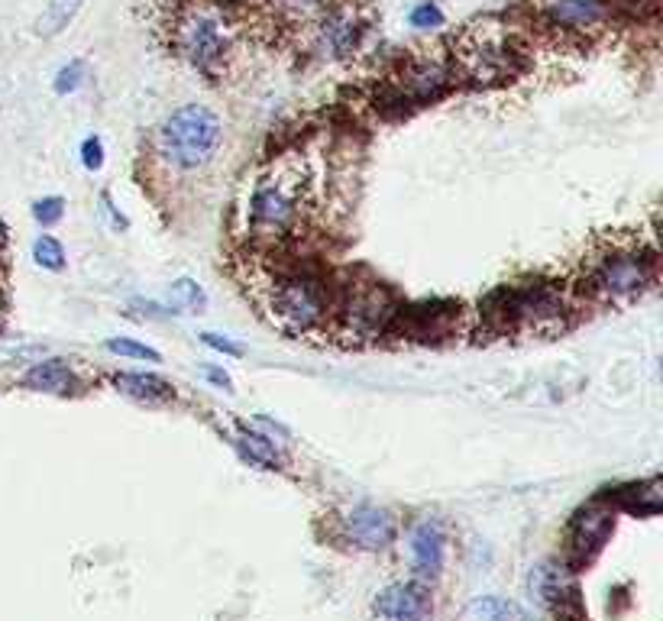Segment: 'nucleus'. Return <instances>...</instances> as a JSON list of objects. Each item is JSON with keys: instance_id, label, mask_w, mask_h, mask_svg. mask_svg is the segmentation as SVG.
Listing matches in <instances>:
<instances>
[{"instance_id": "f257e3e1", "label": "nucleus", "mask_w": 663, "mask_h": 621, "mask_svg": "<svg viewBox=\"0 0 663 621\" xmlns=\"http://www.w3.org/2000/svg\"><path fill=\"white\" fill-rule=\"evenodd\" d=\"M317 204V172L305 153H285L262 169L246 198V233L259 246L295 240Z\"/></svg>"}, {"instance_id": "f03ea898", "label": "nucleus", "mask_w": 663, "mask_h": 621, "mask_svg": "<svg viewBox=\"0 0 663 621\" xmlns=\"http://www.w3.org/2000/svg\"><path fill=\"white\" fill-rule=\"evenodd\" d=\"M579 298L573 285L557 279H524L515 285H502L486 298L482 317L495 334L515 337H557L573 324Z\"/></svg>"}, {"instance_id": "7ed1b4c3", "label": "nucleus", "mask_w": 663, "mask_h": 621, "mask_svg": "<svg viewBox=\"0 0 663 621\" xmlns=\"http://www.w3.org/2000/svg\"><path fill=\"white\" fill-rule=\"evenodd\" d=\"M657 282V250L638 237H605L579 269V282L573 285L579 298L592 305L625 308L641 301Z\"/></svg>"}, {"instance_id": "20e7f679", "label": "nucleus", "mask_w": 663, "mask_h": 621, "mask_svg": "<svg viewBox=\"0 0 663 621\" xmlns=\"http://www.w3.org/2000/svg\"><path fill=\"white\" fill-rule=\"evenodd\" d=\"M256 305L272 327L288 337H308L330 324V285L311 269H275L262 272L253 285Z\"/></svg>"}, {"instance_id": "39448f33", "label": "nucleus", "mask_w": 663, "mask_h": 621, "mask_svg": "<svg viewBox=\"0 0 663 621\" xmlns=\"http://www.w3.org/2000/svg\"><path fill=\"white\" fill-rule=\"evenodd\" d=\"M528 68V55L508 30L495 23H476L457 39L453 72L476 88H499L515 81Z\"/></svg>"}, {"instance_id": "423d86ee", "label": "nucleus", "mask_w": 663, "mask_h": 621, "mask_svg": "<svg viewBox=\"0 0 663 621\" xmlns=\"http://www.w3.org/2000/svg\"><path fill=\"white\" fill-rule=\"evenodd\" d=\"M159 156L175 172H201L211 165L220 143H224V123L211 107L188 104L175 110L159 127Z\"/></svg>"}, {"instance_id": "0eeeda50", "label": "nucleus", "mask_w": 663, "mask_h": 621, "mask_svg": "<svg viewBox=\"0 0 663 621\" xmlns=\"http://www.w3.org/2000/svg\"><path fill=\"white\" fill-rule=\"evenodd\" d=\"M398 305L392 292L376 279L350 282L343 295L330 308V321H334L337 334L347 343H376L379 337L392 334Z\"/></svg>"}, {"instance_id": "6e6552de", "label": "nucleus", "mask_w": 663, "mask_h": 621, "mask_svg": "<svg viewBox=\"0 0 663 621\" xmlns=\"http://www.w3.org/2000/svg\"><path fill=\"white\" fill-rule=\"evenodd\" d=\"M453 81V68H447L437 59H411L402 65V72H395L379 91V101L385 107H421L437 98H444Z\"/></svg>"}, {"instance_id": "1a4fd4ad", "label": "nucleus", "mask_w": 663, "mask_h": 621, "mask_svg": "<svg viewBox=\"0 0 663 621\" xmlns=\"http://www.w3.org/2000/svg\"><path fill=\"white\" fill-rule=\"evenodd\" d=\"M178 52L204 75H214L230 55V30L211 10H195L178 23Z\"/></svg>"}, {"instance_id": "9d476101", "label": "nucleus", "mask_w": 663, "mask_h": 621, "mask_svg": "<svg viewBox=\"0 0 663 621\" xmlns=\"http://www.w3.org/2000/svg\"><path fill=\"white\" fill-rule=\"evenodd\" d=\"M615 531V508L605 502H592L586 508H579L570 521V531H566V560L570 567H589L596 560L599 550L609 544V537Z\"/></svg>"}, {"instance_id": "9b49d317", "label": "nucleus", "mask_w": 663, "mask_h": 621, "mask_svg": "<svg viewBox=\"0 0 663 621\" xmlns=\"http://www.w3.org/2000/svg\"><path fill=\"white\" fill-rule=\"evenodd\" d=\"M541 20L560 36H589L609 23V0H537Z\"/></svg>"}, {"instance_id": "f8f14e48", "label": "nucleus", "mask_w": 663, "mask_h": 621, "mask_svg": "<svg viewBox=\"0 0 663 621\" xmlns=\"http://www.w3.org/2000/svg\"><path fill=\"white\" fill-rule=\"evenodd\" d=\"M363 33L366 23L353 7H330L314 23V49L321 52V59H347L363 43Z\"/></svg>"}, {"instance_id": "ddd939ff", "label": "nucleus", "mask_w": 663, "mask_h": 621, "mask_svg": "<svg viewBox=\"0 0 663 621\" xmlns=\"http://www.w3.org/2000/svg\"><path fill=\"white\" fill-rule=\"evenodd\" d=\"M457 324H460V305H450V301H424V305L398 311L392 330L402 327V334L408 340L431 343V340L453 337Z\"/></svg>"}, {"instance_id": "4468645a", "label": "nucleus", "mask_w": 663, "mask_h": 621, "mask_svg": "<svg viewBox=\"0 0 663 621\" xmlns=\"http://www.w3.org/2000/svg\"><path fill=\"white\" fill-rule=\"evenodd\" d=\"M347 534L363 550H385L395 541V518L376 505H359L347 515Z\"/></svg>"}, {"instance_id": "2eb2a0df", "label": "nucleus", "mask_w": 663, "mask_h": 621, "mask_svg": "<svg viewBox=\"0 0 663 621\" xmlns=\"http://www.w3.org/2000/svg\"><path fill=\"white\" fill-rule=\"evenodd\" d=\"M376 612L389 621H427L431 618V599L421 583H395L379 592Z\"/></svg>"}, {"instance_id": "dca6fc26", "label": "nucleus", "mask_w": 663, "mask_h": 621, "mask_svg": "<svg viewBox=\"0 0 663 621\" xmlns=\"http://www.w3.org/2000/svg\"><path fill=\"white\" fill-rule=\"evenodd\" d=\"M447 557V534L437 521H421L411 531V567L421 579H434L444 570Z\"/></svg>"}, {"instance_id": "f3484780", "label": "nucleus", "mask_w": 663, "mask_h": 621, "mask_svg": "<svg viewBox=\"0 0 663 621\" xmlns=\"http://www.w3.org/2000/svg\"><path fill=\"white\" fill-rule=\"evenodd\" d=\"M23 385L33 392H49V395H65L72 392L78 379L72 366H68L65 360H46V363H36L30 372L23 376Z\"/></svg>"}, {"instance_id": "a211bd4d", "label": "nucleus", "mask_w": 663, "mask_h": 621, "mask_svg": "<svg viewBox=\"0 0 663 621\" xmlns=\"http://www.w3.org/2000/svg\"><path fill=\"white\" fill-rule=\"evenodd\" d=\"M114 385L123 395H130L136 402H146V405H159L172 398V385L159 376H146V372H120V376H114Z\"/></svg>"}, {"instance_id": "6ab92c4d", "label": "nucleus", "mask_w": 663, "mask_h": 621, "mask_svg": "<svg viewBox=\"0 0 663 621\" xmlns=\"http://www.w3.org/2000/svg\"><path fill=\"white\" fill-rule=\"evenodd\" d=\"M330 7L334 0H272V13L285 26H314Z\"/></svg>"}, {"instance_id": "aec40b11", "label": "nucleus", "mask_w": 663, "mask_h": 621, "mask_svg": "<svg viewBox=\"0 0 663 621\" xmlns=\"http://www.w3.org/2000/svg\"><path fill=\"white\" fill-rule=\"evenodd\" d=\"M615 502L625 508L631 515H657L660 512V482L651 479V482H641V486H628L615 495Z\"/></svg>"}, {"instance_id": "412c9836", "label": "nucleus", "mask_w": 663, "mask_h": 621, "mask_svg": "<svg viewBox=\"0 0 663 621\" xmlns=\"http://www.w3.org/2000/svg\"><path fill=\"white\" fill-rule=\"evenodd\" d=\"M466 621H521V609L502 596H479L466 605Z\"/></svg>"}, {"instance_id": "4be33fe9", "label": "nucleus", "mask_w": 663, "mask_h": 621, "mask_svg": "<svg viewBox=\"0 0 663 621\" xmlns=\"http://www.w3.org/2000/svg\"><path fill=\"white\" fill-rule=\"evenodd\" d=\"M240 450L250 457L253 463H259L262 469H279V463H282V453H279V447H275V440H269V437H262V434H253V431H246L240 440Z\"/></svg>"}, {"instance_id": "5701e85b", "label": "nucleus", "mask_w": 663, "mask_h": 621, "mask_svg": "<svg viewBox=\"0 0 663 621\" xmlns=\"http://www.w3.org/2000/svg\"><path fill=\"white\" fill-rule=\"evenodd\" d=\"M81 4H85V0H49L46 13L39 17V33H43V36L62 33L65 26L75 20V13L81 10Z\"/></svg>"}, {"instance_id": "b1692460", "label": "nucleus", "mask_w": 663, "mask_h": 621, "mask_svg": "<svg viewBox=\"0 0 663 621\" xmlns=\"http://www.w3.org/2000/svg\"><path fill=\"white\" fill-rule=\"evenodd\" d=\"M33 256L43 269H62L65 266V250L55 237H39L33 243Z\"/></svg>"}, {"instance_id": "393cba45", "label": "nucleus", "mask_w": 663, "mask_h": 621, "mask_svg": "<svg viewBox=\"0 0 663 621\" xmlns=\"http://www.w3.org/2000/svg\"><path fill=\"white\" fill-rule=\"evenodd\" d=\"M107 350L117 353V356H130V360H146V363H159L162 356L146 347V343H136V340H107Z\"/></svg>"}, {"instance_id": "a878e982", "label": "nucleus", "mask_w": 663, "mask_h": 621, "mask_svg": "<svg viewBox=\"0 0 663 621\" xmlns=\"http://www.w3.org/2000/svg\"><path fill=\"white\" fill-rule=\"evenodd\" d=\"M81 78H85V62L81 59L68 62L59 72V78H55V94H72L81 85Z\"/></svg>"}, {"instance_id": "bb28decb", "label": "nucleus", "mask_w": 663, "mask_h": 621, "mask_svg": "<svg viewBox=\"0 0 663 621\" xmlns=\"http://www.w3.org/2000/svg\"><path fill=\"white\" fill-rule=\"evenodd\" d=\"M172 301H175V305L198 308L201 301H204V295H201V288H198L195 282H191V279H178L175 288H172Z\"/></svg>"}, {"instance_id": "cd10ccee", "label": "nucleus", "mask_w": 663, "mask_h": 621, "mask_svg": "<svg viewBox=\"0 0 663 621\" xmlns=\"http://www.w3.org/2000/svg\"><path fill=\"white\" fill-rule=\"evenodd\" d=\"M444 23V13L434 4H421L411 10V26H418V30H434V26Z\"/></svg>"}, {"instance_id": "c85d7f7f", "label": "nucleus", "mask_w": 663, "mask_h": 621, "mask_svg": "<svg viewBox=\"0 0 663 621\" xmlns=\"http://www.w3.org/2000/svg\"><path fill=\"white\" fill-rule=\"evenodd\" d=\"M62 211H65V204H62V198H43L36 207H33V217L39 220L43 227H52L55 220L62 217Z\"/></svg>"}, {"instance_id": "c756f323", "label": "nucleus", "mask_w": 663, "mask_h": 621, "mask_svg": "<svg viewBox=\"0 0 663 621\" xmlns=\"http://www.w3.org/2000/svg\"><path fill=\"white\" fill-rule=\"evenodd\" d=\"M81 159H85V165L91 172H98L101 165H104V146H101V140H85V146H81Z\"/></svg>"}, {"instance_id": "7c9ffc66", "label": "nucleus", "mask_w": 663, "mask_h": 621, "mask_svg": "<svg viewBox=\"0 0 663 621\" xmlns=\"http://www.w3.org/2000/svg\"><path fill=\"white\" fill-rule=\"evenodd\" d=\"M201 340H204L211 350H217V353H227V356H243V347H237V343H230V340L217 337V334H201Z\"/></svg>"}, {"instance_id": "2f4dec72", "label": "nucleus", "mask_w": 663, "mask_h": 621, "mask_svg": "<svg viewBox=\"0 0 663 621\" xmlns=\"http://www.w3.org/2000/svg\"><path fill=\"white\" fill-rule=\"evenodd\" d=\"M204 376L211 379L214 385H220V389H230V376H227V372H220V369H207Z\"/></svg>"}]
</instances>
